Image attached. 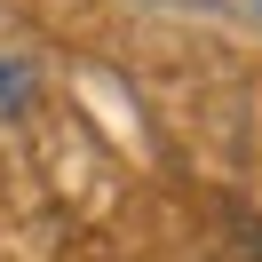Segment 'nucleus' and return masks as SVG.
I'll return each instance as SVG.
<instances>
[{
    "label": "nucleus",
    "instance_id": "nucleus-1",
    "mask_svg": "<svg viewBox=\"0 0 262 262\" xmlns=\"http://www.w3.org/2000/svg\"><path fill=\"white\" fill-rule=\"evenodd\" d=\"M24 103H32V72L0 56V112H24Z\"/></svg>",
    "mask_w": 262,
    "mask_h": 262
}]
</instances>
